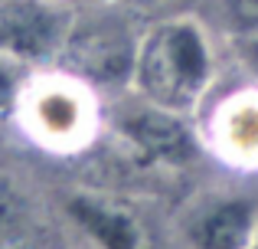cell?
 I'll list each match as a JSON object with an SVG mask.
<instances>
[{
	"label": "cell",
	"mask_w": 258,
	"mask_h": 249,
	"mask_svg": "<svg viewBox=\"0 0 258 249\" xmlns=\"http://www.w3.org/2000/svg\"><path fill=\"white\" fill-rule=\"evenodd\" d=\"M134 89L167 112H193L216 82V49L196 17H167L138 39Z\"/></svg>",
	"instance_id": "1"
},
{
	"label": "cell",
	"mask_w": 258,
	"mask_h": 249,
	"mask_svg": "<svg viewBox=\"0 0 258 249\" xmlns=\"http://www.w3.org/2000/svg\"><path fill=\"white\" fill-rule=\"evenodd\" d=\"M17 109L30 134L49 147H76L95 128L92 95L82 79L49 76L26 82Z\"/></svg>",
	"instance_id": "2"
},
{
	"label": "cell",
	"mask_w": 258,
	"mask_h": 249,
	"mask_svg": "<svg viewBox=\"0 0 258 249\" xmlns=\"http://www.w3.org/2000/svg\"><path fill=\"white\" fill-rule=\"evenodd\" d=\"M76 20L56 0H0V53L17 63H43L66 49Z\"/></svg>",
	"instance_id": "3"
},
{
	"label": "cell",
	"mask_w": 258,
	"mask_h": 249,
	"mask_svg": "<svg viewBox=\"0 0 258 249\" xmlns=\"http://www.w3.org/2000/svg\"><path fill=\"white\" fill-rule=\"evenodd\" d=\"M66 56L82 82H124L134 72L138 39L114 20H92V23H72L66 39Z\"/></svg>",
	"instance_id": "4"
},
{
	"label": "cell",
	"mask_w": 258,
	"mask_h": 249,
	"mask_svg": "<svg viewBox=\"0 0 258 249\" xmlns=\"http://www.w3.org/2000/svg\"><path fill=\"white\" fill-rule=\"evenodd\" d=\"M189 249H255L258 207L245 197H216L186 223Z\"/></svg>",
	"instance_id": "5"
},
{
	"label": "cell",
	"mask_w": 258,
	"mask_h": 249,
	"mask_svg": "<svg viewBox=\"0 0 258 249\" xmlns=\"http://www.w3.org/2000/svg\"><path fill=\"white\" fill-rule=\"evenodd\" d=\"M121 134L138 147L144 158L167 161V164H183L196 154L193 134L183 125L176 112H167L160 105H151L141 98L138 109H131L121 118Z\"/></svg>",
	"instance_id": "6"
},
{
	"label": "cell",
	"mask_w": 258,
	"mask_h": 249,
	"mask_svg": "<svg viewBox=\"0 0 258 249\" xmlns=\"http://www.w3.org/2000/svg\"><path fill=\"white\" fill-rule=\"evenodd\" d=\"M213 144L232 164L258 167V92L226 98L213 118Z\"/></svg>",
	"instance_id": "7"
},
{
	"label": "cell",
	"mask_w": 258,
	"mask_h": 249,
	"mask_svg": "<svg viewBox=\"0 0 258 249\" xmlns=\"http://www.w3.org/2000/svg\"><path fill=\"white\" fill-rule=\"evenodd\" d=\"M69 217L95 249H141V226L127 210L95 197H76Z\"/></svg>",
	"instance_id": "8"
},
{
	"label": "cell",
	"mask_w": 258,
	"mask_h": 249,
	"mask_svg": "<svg viewBox=\"0 0 258 249\" xmlns=\"http://www.w3.org/2000/svg\"><path fill=\"white\" fill-rule=\"evenodd\" d=\"M33 226V204L23 187L0 171V249L20 243Z\"/></svg>",
	"instance_id": "9"
},
{
	"label": "cell",
	"mask_w": 258,
	"mask_h": 249,
	"mask_svg": "<svg viewBox=\"0 0 258 249\" xmlns=\"http://www.w3.org/2000/svg\"><path fill=\"white\" fill-rule=\"evenodd\" d=\"M219 10L235 33L248 39L258 36V0H219Z\"/></svg>",
	"instance_id": "10"
},
{
	"label": "cell",
	"mask_w": 258,
	"mask_h": 249,
	"mask_svg": "<svg viewBox=\"0 0 258 249\" xmlns=\"http://www.w3.org/2000/svg\"><path fill=\"white\" fill-rule=\"evenodd\" d=\"M26 82H23V69L17 59H10L7 53H0V112H7L10 105H20Z\"/></svg>",
	"instance_id": "11"
},
{
	"label": "cell",
	"mask_w": 258,
	"mask_h": 249,
	"mask_svg": "<svg viewBox=\"0 0 258 249\" xmlns=\"http://www.w3.org/2000/svg\"><path fill=\"white\" fill-rule=\"evenodd\" d=\"M121 4H134V7H160V4H170V0H121Z\"/></svg>",
	"instance_id": "12"
},
{
	"label": "cell",
	"mask_w": 258,
	"mask_h": 249,
	"mask_svg": "<svg viewBox=\"0 0 258 249\" xmlns=\"http://www.w3.org/2000/svg\"><path fill=\"white\" fill-rule=\"evenodd\" d=\"M255 43H258V36H255Z\"/></svg>",
	"instance_id": "13"
},
{
	"label": "cell",
	"mask_w": 258,
	"mask_h": 249,
	"mask_svg": "<svg viewBox=\"0 0 258 249\" xmlns=\"http://www.w3.org/2000/svg\"><path fill=\"white\" fill-rule=\"evenodd\" d=\"M255 249H258V243H255Z\"/></svg>",
	"instance_id": "14"
}]
</instances>
